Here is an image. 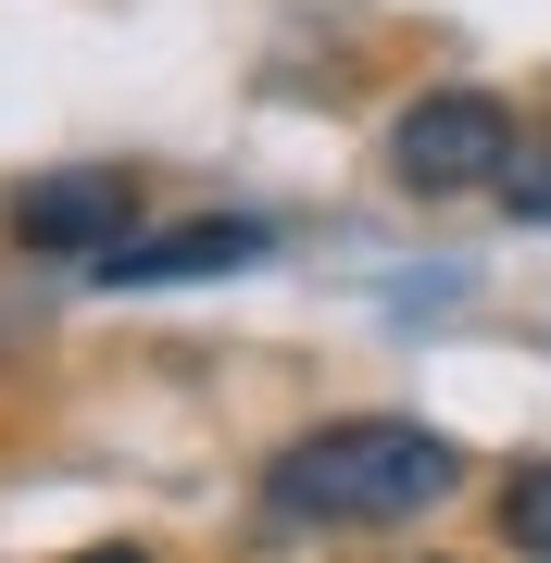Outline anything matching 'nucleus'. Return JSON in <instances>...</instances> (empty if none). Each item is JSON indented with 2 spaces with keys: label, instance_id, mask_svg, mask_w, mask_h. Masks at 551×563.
<instances>
[{
  "label": "nucleus",
  "instance_id": "f257e3e1",
  "mask_svg": "<svg viewBox=\"0 0 551 563\" xmlns=\"http://www.w3.org/2000/svg\"><path fill=\"white\" fill-rule=\"evenodd\" d=\"M464 451L414 413H339V426H301L276 463H264V514L276 526H414L451 501Z\"/></svg>",
  "mask_w": 551,
  "mask_h": 563
},
{
  "label": "nucleus",
  "instance_id": "423d86ee",
  "mask_svg": "<svg viewBox=\"0 0 551 563\" xmlns=\"http://www.w3.org/2000/svg\"><path fill=\"white\" fill-rule=\"evenodd\" d=\"M502 201L527 213V225H551V139H527V151L502 163Z\"/></svg>",
  "mask_w": 551,
  "mask_h": 563
},
{
  "label": "nucleus",
  "instance_id": "7ed1b4c3",
  "mask_svg": "<svg viewBox=\"0 0 551 563\" xmlns=\"http://www.w3.org/2000/svg\"><path fill=\"white\" fill-rule=\"evenodd\" d=\"M13 239L38 251V263H88V276H101V263L139 239V176H125V163H76V176H38L13 201Z\"/></svg>",
  "mask_w": 551,
  "mask_h": 563
},
{
  "label": "nucleus",
  "instance_id": "f03ea898",
  "mask_svg": "<svg viewBox=\"0 0 551 563\" xmlns=\"http://www.w3.org/2000/svg\"><path fill=\"white\" fill-rule=\"evenodd\" d=\"M527 151L514 139V113L489 88H427L401 125H388V176L414 188V201H451V188H502V163Z\"/></svg>",
  "mask_w": 551,
  "mask_h": 563
},
{
  "label": "nucleus",
  "instance_id": "39448f33",
  "mask_svg": "<svg viewBox=\"0 0 551 563\" xmlns=\"http://www.w3.org/2000/svg\"><path fill=\"white\" fill-rule=\"evenodd\" d=\"M502 539L527 551V563H551V463H527V476L502 488Z\"/></svg>",
  "mask_w": 551,
  "mask_h": 563
},
{
  "label": "nucleus",
  "instance_id": "20e7f679",
  "mask_svg": "<svg viewBox=\"0 0 551 563\" xmlns=\"http://www.w3.org/2000/svg\"><path fill=\"white\" fill-rule=\"evenodd\" d=\"M264 251H276V225L201 213V225H164V239H125L101 276H113V288H176V276H239V263H264Z\"/></svg>",
  "mask_w": 551,
  "mask_h": 563
}]
</instances>
